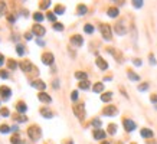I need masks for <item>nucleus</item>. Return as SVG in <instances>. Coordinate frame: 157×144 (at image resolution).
I'll return each mask as SVG.
<instances>
[{
    "label": "nucleus",
    "mask_w": 157,
    "mask_h": 144,
    "mask_svg": "<svg viewBox=\"0 0 157 144\" xmlns=\"http://www.w3.org/2000/svg\"><path fill=\"white\" fill-rule=\"evenodd\" d=\"M4 13H6V3L0 1V16H3Z\"/></svg>",
    "instance_id": "obj_35"
},
{
    "label": "nucleus",
    "mask_w": 157,
    "mask_h": 144,
    "mask_svg": "<svg viewBox=\"0 0 157 144\" xmlns=\"http://www.w3.org/2000/svg\"><path fill=\"white\" fill-rule=\"evenodd\" d=\"M40 114H42L45 118H52V117H53V112L49 111V109H46V108H42V109H40Z\"/></svg>",
    "instance_id": "obj_21"
},
{
    "label": "nucleus",
    "mask_w": 157,
    "mask_h": 144,
    "mask_svg": "<svg viewBox=\"0 0 157 144\" xmlns=\"http://www.w3.org/2000/svg\"><path fill=\"white\" fill-rule=\"evenodd\" d=\"M26 109H28V107H26L25 102H17V105H16V111L17 112L23 114V112H26Z\"/></svg>",
    "instance_id": "obj_17"
},
{
    "label": "nucleus",
    "mask_w": 157,
    "mask_h": 144,
    "mask_svg": "<svg viewBox=\"0 0 157 144\" xmlns=\"http://www.w3.org/2000/svg\"><path fill=\"white\" fill-rule=\"evenodd\" d=\"M10 131V128H9V125H6V124H3V125H0V133H3V134H6V133H9Z\"/></svg>",
    "instance_id": "obj_34"
},
{
    "label": "nucleus",
    "mask_w": 157,
    "mask_h": 144,
    "mask_svg": "<svg viewBox=\"0 0 157 144\" xmlns=\"http://www.w3.org/2000/svg\"><path fill=\"white\" fill-rule=\"evenodd\" d=\"M71 43H72V45H75L77 48H79V46H82V43H84V39H82V36L74 35L72 37H71Z\"/></svg>",
    "instance_id": "obj_10"
},
{
    "label": "nucleus",
    "mask_w": 157,
    "mask_h": 144,
    "mask_svg": "<svg viewBox=\"0 0 157 144\" xmlns=\"http://www.w3.org/2000/svg\"><path fill=\"white\" fill-rule=\"evenodd\" d=\"M108 133L110 134H116L117 133V125L116 124H110L108 125Z\"/></svg>",
    "instance_id": "obj_30"
},
{
    "label": "nucleus",
    "mask_w": 157,
    "mask_h": 144,
    "mask_svg": "<svg viewBox=\"0 0 157 144\" xmlns=\"http://www.w3.org/2000/svg\"><path fill=\"white\" fill-rule=\"evenodd\" d=\"M48 20H50V22H55L56 20V15L55 13H52V12H48Z\"/></svg>",
    "instance_id": "obj_33"
},
{
    "label": "nucleus",
    "mask_w": 157,
    "mask_h": 144,
    "mask_svg": "<svg viewBox=\"0 0 157 144\" xmlns=\"http://www.w3.org/2000/svg\"><path fill=\"white\" fill-rule=\"evenodd\" d=\"M102 144H110V143H107V141H102Z\"/></svg>",
    "instance_id": "obj_55"
},
{
    "label": "nucleus",
    "mask_w": 157,
    "mask_h": 144,
    "mask_svg": "<svg viewBox=\"0 0 157 144\" xmlns=\"http://www.w3.org/2000/svg\"><path fill=\"white\" fill-rule=\"evenodd\" d=\"M3 64H4V56H3V55L0 53V66H1Z\"/></svg>",
    "instance_id": "obj_51"
},
{
    "label": "nucleus",
    "mask_w": 157,
    "mask_h": 144,
    "mask_svg": "<svg viewBox=\"0 0 157 144\" xmlns=\"http://www.w3.org/2000/svg\"><path fill=\"white\" fill-rule=\"evenodd\" d=\"M100 30H101L102 37H104L105 40H111V39H113V33H111L110 25H101V26H100Z\"/></svg>",
    "instance_id": "obj_2"
},
{
    "label": "nucleus",
    "mask_w": 157,
    "mask_h": 144,
    "mask_svg": "<svg viewBox=\"0 0 157 144\" xmlns=\"http://www.w3.org/2000/svg\"><path fill=\"white\" fill-rule=\"evenodd\" d=\"M74 114L78 117L79 120H84L85 118V107H84V104H77V105H74Z\"/></svg>",
    "instance_id": "obj_3"
},
{
    "label": "nucleus",
    "mask_w": 157,
    "mask_h": 144,
    "mask_svg": "<svg viewBox=\"0 0 157 144\" xmlns=\"http://www.w3.org/2000/svg\"><path fill=\"white\" fill-rule=\"evenodd\" d=\"M122 124H124L125 131H128V133H131V131L136 130V123H134L133 120H130V118H125V120L122 121Z\"/></svg>",
    "instance_id": "obj_7"
},
{
    "label": "nucleus",
    "mask_w": 157,
    "mask_h": 144,
    "mask_svg": "<svg viewBox=\"0 0 157 144\" xmlns=\"http://www.w3.org/2000/svg\"><path fill=\"white\" fill-rule=\"evenodd\" d=\"M118 109L116 105H108V107H105L102 109V114L104 115H108V117H113V115H117Z\"/></svg>",
    "instance_id": "obj_9"
},
{
    "label": "nucleus",
    "mask_w": 157,
    "mask_h": 144,
    "mask_svg": "<svg viewBox=\"0 0 157 144\" xmlns=\"http://www.w3.org/2000/svg\"><path fill=\"white\" fill-rule=\"evenodd\" d=\"M0 114H1L3 117H9V109H7V108H1Z\"/></svg>",
    "instance_id": "obj_44"
},
{
    "label": "nucleus",
    "mask_w": 157,
    "mask_h": 144,
    "mask_svg": "<svg viewBox=\"0 0 157 144\" xmlns=\"http://www.w3.org/2000/svg\"><path fill=\"white\" fill-rule=\"evenodd\" d=\"M107 51H108L110 53H113V55H114V58H116V59H118V62H122V56H121V53L116 52V51H114V48H108Z\"/></svg>",
    "instance_id": "obj_19"
},
{
    "label": "nucleus",
    "mask_w": 157,
    "mask_h": 144,
    "mask_svg": "<svg viewBox=\"0 0 157 144\" xmlns=\"http://www.w3.org/2000/svg\"><path fill=\"white\" fill-rule=\"evenodd\" d=\"M94 138L95 140H104L105 138V131L104 130H94Z\"/></svg>",
    "instance_id": "obj_13"
},
{
    "label": "nucleus",
    "mask_w": 157,
    "mask_h": 144,
    "mask_svg": "<svg viewBox=\"0 0 157 144\" xmlns=\"http://www.w3.org/2000/svg\"><path fill=\"white\" fill-rule=\"evenodd\" d=\"M16 120H17L19 123H26V121H28L26 115H19V117H16Z\"/></svg>",
    "instance_id": "obj_41"
},
{
    "label": "nucleus",
    "mask_w": 157,
    "mask_h": 144,
    "mask_svg": "<svg viewBox=\"0 0 157 144\" xmlns=\"http://www.w3.org/2000/svg\"><path fill=\"white\" fill-rule=\"evenodd\" d=\"M79 88L81 89H88L89 88V82L88 81H81L79 82Z\"/></svg>",
    "instance_id": "obj_29"
},
{
    "label": "nucleus",
    "mask_w": 157,
    "mask_h": 144,
    "mask_svg": "<svg viewBox=\"0 0 157 144\" xmlns=\"http://www.w3.org/2000/svg\"><path fill=\"white\" fill-rule=\"evenodd\" d=\"M127 75H128V78H130L131 81H140V76H138L137 73H134V71H128Z\"/></svg>",
    "instance_id": "obj_24"
},
{
    "label": "nucleus",
    "mask_w": 157,
    "mask_h": 144,
    "mask_svg": "<svg viewBox=\"0 0 157 144\" xmlns=\"http://www.w3.org/2000/svg\"><path fill=\"white\" fill-rule=\"evenodd\" d=\"M36 42H38V45H40V46H43V45H45V42H43L42 39H38Z\"/></svg>",
    "instance_id": "obj_52"
},
{
    "label": "nucleus",
    "mask_w": 157,
    "mask_h": 144,
    "mask_svg": "<svg viewBox=\"0 0 157 144\" xmlns=\"http://www.w3.org/2000/svg\"><path fill=\"white\" fill-rule=\"evenodd\" d=\"M133 6L138 9V7H141V6H143V1H141V0H134V1H133Z\"/></svg>",
    "instance_id": "obj_39"
},
{
    "label": "nucleus",
    "mask_w": 157,
    "mask_h": 144,
    "mask_svg": "<svg viewBox=\"0 0 157 144\" xmlns=\"http://www.w3.org/2000/svg\"><path fill=\"white\" fill-rule=\"evenodd\" d=\"M53 61H55V58H53V55H52L50 52H45V53L42 55V62H43L45 65H52Z\"/></svg>",
    "instance_id": "obj_8"
},
{
    "label": "nucleus",
    "mask_w": 157,
    "mask_h": 144,
    "mask_svg": "<svg viewBox=\"0 0 157 144\" xmlns=\"http://www.w3.org/2000/svg\"><path fill=\"white\" fill-rule=\"evenodd\" d=\"M111 98H113V92H105L104 95H101V101H104V102L111 101Z\"/></svg>",
    "instance_id": "obj_23"
},
{
    "label": "nucleus",
    "mask_w": 157,
    "mask_h": 144,
    "mask_svg": "<svg viewBox=\"0 0 157 144\" xmlns=\"http://www.w3.org/2000/svg\"><path fill=\"white\" fill-rule=\"evenodd\" d=\"M32 85H33L35 88H38L39 91H42V92H43V89L46 88V84H45L43 81H40V79H36V81H33V82H32Z\"/></svg>",
    "instance_id": "obj_14"
},
{
    "label": "nucleus",
    "mask_w": 157,
    "mask_h": 144,
    "mask_svg": "<svg viewBox=\"0 0 157 144\" xmlns=\"http://www.w3.org/2000/svg\"><path fill=\"white\" fill-rule=\"evenodd\" d=\"M12 131H15V133H17V131H19V128H17V125H13V127H12Z\"/></svg>",
    "instance_id": "obj_53"
},
{
    "label": "nucleus",
    "mask_w": 157,
    "mask_h": 144,
    "mask_svg": "<svg viewBox=\"0 0 157 144\" xmlns=\"http://www.w3.org/2000/svg\"><path fill=\"white\" fill-rule=\"evenodd\" d=\"M64 12H65V7H64V6H59V4H58V6L55 7V15H62Z\"/></svg>",
    "instance_id": "obj_28"
},
{
    "label": "nucleus",
    "mask_w": 157,
    "mask_h": 144,
    "mask_svg": "<svg viewBox=\"0 0 157 144\" xmlns=\"http://www.w3.org/2000/svg\"><path fill=\"white\" fill-rule=\"evenodd\" d=\"M107 15H108L110 17H117L118 16V9L117 7H110V9L107 10Z\"/></svg>",
    "instance_id": "obj_18"
},
{
    "label": "nucleus",
    "mask_w": 157,
    "mask_h": 144,
    "mask_svg": "<svg viewBox=\"0 0 157 144\" xmlns=\"http://www.w3.org/2000/svg\"><path fill=\"white\" fill-rule=\"evenodd\" d=\"M86 12H88V9H86V6H85V4H79L78 7H77V13H78L79 16H84Z\"/></svg>",
    "instance_id": "obj_20"
},
{
    "label": "nucleus",
    "mask_w": 157,
    "mask_h": 144,
    "mask_svg": "<svg viewBox=\"0 0 157 144\" xmlns=\"http://www.w3.org/2000/svg\"><path fill=\"white\" fill-rule=\"evenodd\" d=\"M149 88V84H141L140 87H138V91H146Z\"/></svg>",
    "instance_id": "obj_45"
},
{
    "label": "nucleus",
    "mask_w": 157,
    "mask_h": 144,
    "mask_svg": "<svg viewBox=\"0 0 157 144\" xmlns=\"http://www.w3.org/2000/svg\"><path fill=\"white\" fill-rule=\"evenodd\" d=\"M133 62H134V65H136V66H141V59H134Z\"/></svg>",
    "instance_id": "obj_47"
},
{
    "label": "nucleus",
    "mask_w": 157,
    "mask_h": 144,
    "mask_svg": "<svg viewBox=\"0 0 157 144\" xmlns=\"http://www.w3.org/2000/svg\"><path fill=\"white\" fill-rule=\"evenodd\" d=\"M32 33L36 35L38 37H40V36H43L46 33V30H45V28H43L40 23H35V26L32 28Z\"/></svg>",
    "instance_id": "obj_6"
},
{
    "label": "nucleus",
    "mask_w": 157,
    "mask_h": 144,
    "mask_svg": "<svg viewBox=\"0 0 157 144\" xmlns=\"http://www.w3.org/2000/svg\"><path fill=\"white\" fill-rule=\"evenodd\" d=\"M84 30H85V33H92L94 32V26L92 25H85L84 26Z\"/></svg>",
    "instance_id": "obj_31"
},
{
    "label": "nucleus",
    "mask_w": 157,
    "mask_h": 144,
    "mask_svg": "<svg viewBox=\"0 0 157 144\" xmlns=\"http://www.w3.org/2000/svg\"><path fill=\"white\" fill-rule=\"evenodd\" d=\"M16 19H15V16H9V22H15Z\"/></svg>",
    "instance_id": "obj_54"
},
{
    "label": "nucleus",
    "mask_w": 157,
    "mask_h": 144,
    "mask_svg": "<svg viewBox=\"0 0 157 144\" xmlns=\"http://www.w3.org/2000/svg\"><path fill=\"white\" fill-rule=\"evenodd\" d=\"M114 30H116V33L117 35H125L127 33V26H125V22L124 20H120L117 25L114 26Z\"/></svg>",
    "instance_id": "obj_4"
},
{
    "label": "nucleus",
    "mask_w": 157,
    "mask_h": 144,
    "mask_svg": "<svg viewBox=\"0 0 157 144\" xmlns=\"http://www.w3.org/2000/svg\"><path fill=\"white\" fill-rule=\"evenodd\" d=\"M0 95L3 97V100H9V97L12 95L10 88H7V87H0Z\"/></svg>",
    "instance_id": "obj_12"
},
{
    "label": "nucleus",
    "mask_w": 157,
    "mask_h": 144,
    "mask_svg": "<svg viewBox=\"0 0 157 144\" xmlns=\"http://www.w3.org/2000/svg\"><path fill=\"white\" fill-rule=\"evenodd\" d=\"M10 141H12V144H23V143H22V141H20V138H19L17 136H13Z\"/></svg>",
    "instance_id": "obj_37"
},
{
    "label": "nucleus",
    "mask_w": 157,
    "mask_h": 144,
    "mask_svg": "<svg viewBox=\"0 0 157 144\" xmlns=\"http://www.w3.org/2000/svg\"><path fill=\"white\" fill-rule=\"evenodd\" d=\"M28 136H29L33 141H36V140H39L40 137H42V131H40V128L38 125H30V127L28 128Z\"/></svg>",
    "instance_id": "obj_1"
},
{
    "label": "nucleus",
    "mask_w": 157,
    "mask_h": 144,
    "mask_svg": "<svg viewBox=\"0 0 157 144\" xmlns=\"http://www.w3.org/2000/svg\"><path fill=\"white\" fill-rule=\"evenodd\" d=\"M38 98H39V101H42V102H50L52 101L50 97L48 94H45V92H39L38 94Z\"/></svg>",
    "instance_id": "obj_15"
},
{
    "label": "nucleus",
    "mask_w": 157,
    "mask_h": 144,
    "mask_svg": "<svg viewBox=\"0 0 157 144\" xmlns=\"http://www.w3.org/2000/svg\"><path fill=\"white\" fill-rule=\"evenodd\" d=\"M71 100L72 101H77L78 100V91H72L71 92Z\"/></svg>",
    "instance_id": "obj_40"
},
{
    "label": "nucleus",
    "mask_w": 157,
    "mask_h": 144,
    "mask_svg": "<svg viewBox=\"0 0 157 144\" xmlns=\"http://www.w3.org/2000/svg\"><path fill=\"white\" fill-rule=\"evenodd\" d=\"M92 125H94V127H97V130H98V128L101 127V120H97V118H95V120H92Z\"/></svg>",
    "instance_id": "obj_38"
},
{
    "label": "nucleus",
    "mask_w": 157,
    "mask_h": 144,
    "mask_svg": "<svg viewBox=\"0 0 157 144\" xmlns=\"http://www.w3.org/2000/svg\"><path fill=\"white\" fill-rule=\"evenodd\" d=\"M16 52H17L19 56H23L25 55V48L22 45H16Z\"/></svg>",
    "instance_id": "obj_26"
},
{
    "label": "nucleus",
    "mask_w": 157,
    "mask_h": 144,
    "mask_svg": "<svg viewBox=\"0 0 157 144\" xmlns=\"http://www.w3.org/2000/svg\"><path fill=\"white\" fill-rule=\"evenodd\" d=\"M7 65H9V69H13V71H15V69L17 68V64H16V62H15L13 59H10V61L7 62Z\"/></svg>",
    "instance_id": "obj_32"
},
{
    "label": "nucleus",
    "mask_w": 157,
    "mask_h": 144,
    "mask_svg": "<svg viewBox=\"0 0 157 144\" xmlns=\"http://www.w3.org/2000/svg\"><path fill=\"white\" fill-rule=\"evenodd\" d=\"M75 78H78V79H81V81H86V73L82 71H78L77 73H75Z\"/></svg>",
    "instance_id": "obj_25"
},
{
    "label": "nucleus",
    "mask_w": 157,
    "mask_h": 144,
    "mask_svg": "<svg viewBox=\"0 0 157 144\" xmlns=\"http://www.w3.org/2000/svg\"><path fill=\"white\" fill-rule=\"evenodd\" d=\"M95 62H97V66H98L100 69H102V71H105V69L108 68V64H107L105 59H102L101 56H97V61H95Z\"/></svg>",
    "instance_id": "obj_11"
},
{
    "label": "nucleus",
    "mask_w": 157,
    "mask_h": 144,
    "mask_svg": "<svg viewBox=\"0 0 157 144\" xmlns=\"http://www.w3.org/2000/svg\"><path fill=\"white\" fill-rule=\"evenodd\" d=\"M53 29L62 32V30H64V25H62V23H53Z\"/></svg>",
    "instance_id": "obj_36"
},
{
    "label": "nucleus",
    "mask_w": 157,
    "mask_h": 144,
    "mask_svg": "<svg viewBox=\"0 0 157 144\" xmlns=\"http://www.w3.org/2000/svg\"><path fill=\"white\" fill-rule=\"evenodd\" d=\"M92 89H94V92H102V91H104V84L97 82V84L92 87Z\"/></svg>",
    "instance_id": "obj_22"
},
{
    "label": "nucleus",
    "mask_w": 157,
    "mask_h": 144,
    "mask_svg": "<svg viewBox=\"0 0 157 144\" xmlns=\"http://www.w3.org/2000/svg\"><path fill=\"white\" fill-rule=\"evenodd\" d=\"M32 35H33V33H30V32H26V33H25V37H26L28 40H30V39H32Z\"/></svg>",
    "instance_id": "obj_49"
},
{
    "label": "nucleus",
    "mask_w": 157,
    "mask_h": 144,
    "mask_svg": "<svg viewBox=\"0 0 157 144\" xmlns=\"http://www.w3.org/2000/svg\"><path fill=\"white\" fill-rule=\"evenodd\" d=\"M140 134H141V137H144V138H150V137H153V131L149 130V128H143V130L140 131Z\"/></svg>",
    "instance_id": "obj_16"
},
{
    "label": "nucleus",
    "mask_w": 157,
    "mask_h": 144,
    "mask_svg": "<svg viewBox=\"0 0 157 144\" xmlns=\"http://www.w3.org/2000/svg\"><path fill=\"white\" fill-rule=\"evenodd\" d=\"M33 19H35V22L40 23V22L43 20V15H42L40 12H38V13H35V15H33Z\"/></svg>",
    "instance_id": "obj_27"
},
{
    "label": "nucleus",
    "mask_w": 157,
    "mask_h": 144,
    "mask_svg": "<svg viewBox=\"0 0 157 144\" xmlns=\"http://www.w3.org/2000/svg\"><path fill=\"white\" fill-rule=\"evenodd\" d=\"M0 78H1V79H7V78H9L7 71H0Z\"/></svg>",
    "instance_id": "obj_43"
},
{
    "label": "nucleus",
    "mask_w": 157,
    "mask_h": 144,
    "mask_svg": "<svg viewBox=\"0 0 157 144\" xmlns=\"http://www.w3.org/2000/svg\"><path fill=\"white\" fill-rule=\"evenodd\" d=\"M52 87H53L55 89H58V88H59V81H58V79H55V81H53V85H52Z\"/></svg>",
    "instance_id": "obj_48"
},
{
    "label": "nucleus",
    "mask_w": 157,
    "mask_h": 144,
    "mask_svg": "<svg viewBox=\"0 0 157 144\" xmlns=\"http://www.w3.org/2000/svg\"><path fill=\"white\" fill-rule=\"evenodd\" d=\"M149 59H150V64H151V65H156V59H154V56H153V55H150V56H149Z\"/></svg>",
    "instance_id": "obj_46"
},
{
    "label": "nucleus",
    "mask_w": 157,
    "mask_h": 144,
    "mask_svg": "<svg viewBox=\"0 0 157 144\" xmlns=\"http://www.w3.org/2000/svg\"><path fill=\"white\" fill-rule=\"evenodd\" d=\"M150 100H151V102H157V95H151Z\"/></svg>",
    "instance_id": "obj_50"
},
{
    "label": "nucleus",
    "mask_w": 157,
    "mask_h": 144,
    "mask_svg": "<svg viewBox=\"0 0 157 144\" xmlns=\"http://www.w3.org/2000/svg\"><path fill=\"white\" fill-rule=\"evenodd\" d=\"M50 6V1H42L40 3V9H48Z\"/></svg>",
    "instance_id": "obj_42"
},
{
    "label": "nucleus",
    "mask_w": 157,
    "mask_h": 144,
    "mask_svg": "<svg viewBox=\"0 0 157 144\" xmlns=\"http://www.w3.org/2000/svg\"><path fill=\"white\" fill-rule=\"evenodd\" d=\"M19 66H20V69H22L23 72H35V71L38 72V69H36L29 61H22Z\"/></svg>",
    "instance_id": "obj_5"
},
{
    "label": "nucleus",
    "mask_w": 157,
    "mask_h": 144,
    "mask_svg": "<svg viewBox=\"0 0 157 144\" xmlns=\"http://www.w3.org/2000/svg\"><path fill=\"white\" fill-rule=\"evenodd\" d=\"M68 144H74V143H72V141H68Z\"/></svg>",
    "instance_id": "obj_56"
}]
</instances>
